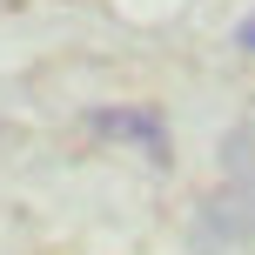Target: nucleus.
<instances>
[{"label":"nucleus","instance_id":"obj_2","mask_svg":"<svg viewBox=\"0 0 255 255\" xmlns=\"http://www.w3.org/2000/svg\"><path fill=\"white\" fill-rule=\"evenodd\" d=\"M94 134L101 141H128V148H141L154 168L168 161V128L154 108H108V115H94Z\"/></svg>","mask_w":255,"mask_h":255},{"label":"nucleus","instance_id":"obj_3","mask_svg":"<svg viewBox=\"0 0 255 255\" xmlns=\"http://www.w3.org/2000/svg\"><path fill=\"white\" fill-rule=\"evenodd\" d=\"M235 40H242V47L255 54V13H249V20H242V34H235Z\"/></svg>","mask_w":255,"mask_h":255},{"label":"nucleus","instance_id":"obj_1","mask_svg":"<svg viewBox=\"0 0 255 255\" xmlns=\"http://www.w3.org/2000/svg\"><path fill=\"white\" fill-rule=\"evenodd\" d=\"M202 235L208 249H235V242H255V175L235 181V188H222L215 202H202Z\"/></svg>","mask_w":255,"mask_h":255}]
</instances>
